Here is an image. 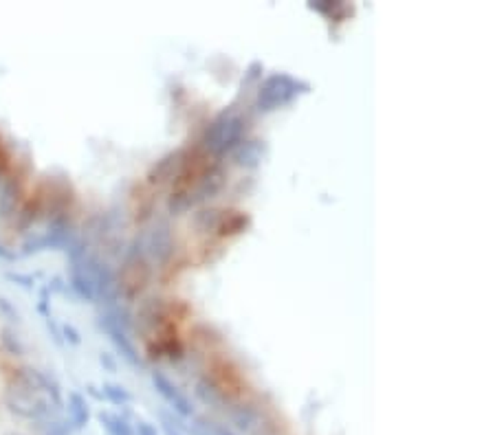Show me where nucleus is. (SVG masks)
Segmentation results:
<instances>
[]
</instances>
